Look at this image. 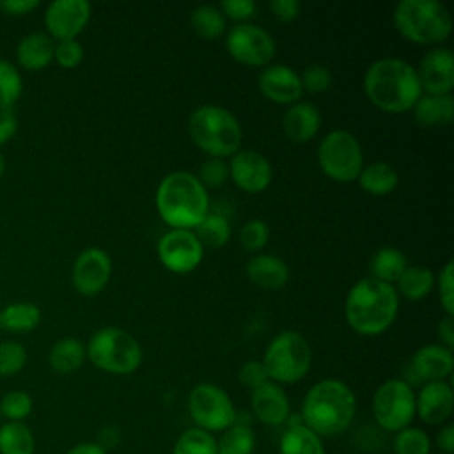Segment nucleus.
<instances>
[{"label": "nucleus", "mask_w": 454, "mask_h": 454, "mask_svg": "<svg viewBox=\"0 0 454 454\" xmlns=\"http://www.w3.org/2000/svg\"><path fill=\"white\" fill-rule=\"evenodd\" d=\"M454 262L447 261L445 266L440 270L436 284H438V296H440V305L445 310V316L454 314Z\"/></svg>", "instance_id": "45"}, {"label": "nucleus", "mask_w": 454, "mask_h": 454, "mask_svg": "<svg viewBox=\"0 0 454 454\" xmlns=\"http://www.w3.org/2000/svg\"><path fill=\"white\" fill-rule=\"evenodd\" d=\"M268 5L273 16L280 21H293L300 14V2L296 0H271Z\"/></svg>", "instance_id": "48"}, {"label": "nucleus", "mask_w": 454, "mask_h": 454, "mask_svg": "<svg viewBox=\"0 0 454 454\" xmlns=\"http://www.w3.org/2000/svg\"><path fill=\"white\" fill-rule=\"evenodd\" d=\"M85 356V346L80 339L62 337L50 348L48 364L57 374H71L82 367Z\"/></svg>", "instance_id": "26"}, {"label": "nucleus", "mask_w": 454, "mask_h": 454, "mask_svg": "<svg viewBox=\"0 0 454 454\" xmlns=\"http://www.w3.org/2000/svg\"><path fill=\"white\" fill-rule=\"evenodd\" d=\"M39 7V0H0V11L9 16H27Z\"/></svg>", "instance_id": "50"}, {"label": "nucleus", "mask_w": 454, "mask_h": 454, "mask_svg": "<svg viewBox=\"0 0 454 454\" xmlns=\"http://www.w3.org/2000/svg\"><path fill=\"white\" fill-rule=\"evenodd\" d=\"M229 55L245 66H268L277 51L275 39L261 25L241 21L227 30Z\"/></svg>", "instance_id": "12"}, {"label": "nucleus", "mask_w": 454, "mask_h": 454, "mask_svg": "<svg viewBox=\"0 0 454 454\" xmlns=\"http://www.w3.org/2000/svg\"><path fill=\"white\" fill-rule=\"evenodd\" d=\"M0 420H2V417H0Z\"/></svg>", "instance_id": "55"}, {"label": "nucleus", "mask_w": 454, "mask_h": 454, "mask_svg": "<svg viewBox=\"0 0 454 454\" xmlns=\"http://www.w3.org/2000/svg\"><path fill=\"white\" fill-rule=\"evenodd\" d=\"M204 255V247L192 229H170L158 241V257L161 264L174 273L195 270Z\"/></svg>", "instance_id": "13"}, {"label": "nucleus", "mask_w": 454, "mask_h": 454, "mask_svg": "<svg viewBox=\"0 0 454 454\" xmlns=\"http://www.w3.org/2000/svg\"><path fill=\"white\" fill-rule=\"evenodd\" d=\"M199 181L204 188H218L229 177V165L223 158H207L199 168Z\"/></svg>", "instance_id": "42"}, {"label": "nucleus", "mask_w": 454, "mask_h": 454, "mask_svg": "<svg viewBox=\"0 0 454 454\" xmlns=\"http://www.w3.org/2000/svg\"><path fill=\"white\" fill-rule=\"evenodd\" d=\"M395 454H429L431 440L420 427H404L395 433L394 438Z\"/></svg>", "instance_id": "39"}, {"label": "nucleus", "mask_w": 454, "mask_h": 454, "mask_svg": "<svg viewBox=\"0 0 454 454\" xmlns=\"http://www.w3.org/2000/svg\"><path fill=\"white\" fill-rule=\"evenodd\" d=\"M436 333H438V339L442 340V346L452 349V346H454V319H452V316H445L438 321Z\"/></svg>", "instance_id": "51"}, {"label": "nucleus", "mask_w": 454, "mask_h": 454, "mask_svg": "<svg viewBox=\"0 0 454 454\" xmlns=\"http://www.w3.org/2000/svg\"><path fill=\"white\" fill-rule=\"evenodd\" d=\"M66 454H106V449L98 442H82L73 445Z\"/></svg>", "instance_id": "53"}, {"label": "nucleus", "mask_w": 454, "mask_h": 454, "mask_svg": "<svg viewBox=\"0 0 454 454\" xmlns=\"http://www.w3.org/2000/svg\"><path fill=\"white\" fill-rule=\"evenodd\" d=\"M27 364V349L21 342L2 340L0 342V376L9 378L23 371Z\"/></svg>", "instance_id": "40"}, {"label": "nucleus", "mask_w": 454, "mask_h": 454, "mask_svg": "<svg viewBox=\"0 0 454 454\" xmlns=\"http://www.w3.org/2000/svg\"><path fill=\"white\" fill-rule=\"evenodd\" d=\"M18 131V117L14 110L0 108V147L5 145Z\"/></svg>", "instance_id": "49"}, {"label": "nucleus", "mask_w": 454, "mask_h": 454, "mask_svg": "<svg viewBox=\"0 0 454 454\" xmlns=\"http://www.w3.org/2000/svg\"><path fill=\"white\" fill-rule=\"evenodd\" d=\"M193 232L202 247L220 248L231 238V225L227 218L218 213H207L195 227Z\"/></svg>", "instance_id": "33"}, {"label": "nucleus", "mask_w": 454, "mask_h": 454, "mask_svg": "<svg viewBox=\"0 0 454 454\" xmlns=\"http://www.w3.org/2000/svg\"><path fill=\"white\" fill-rule=\"evenodd\" d=\"M364 92L367 99L388 114H401L422 96L417 67L399 57L374 60L364 74Z\"/></svg>", "instance_id": "1"}, {"label": "nucleus", "mask_w": 454, "mask_h": 454, "mask_svg": "<svg viewBox=\"0 0 454 454\" xmlns=\"http://www.w3.org/2000/svg\"><path fill=\"white\" fill-rule=\"evenodd\" d=\"M454 410V392L447 381H427L415 395V413L429 426L443 424Z\"/></svg>", "instance_id": "19"}, {"label": "nucleus", "mask_w": 454, "mask_h": 454, "mask_svg": "<svg viewBox=\"0 0 454 454\" xmlns=\"http://www.w3.org/2000/svg\"><path fill=\"white\" fill-rule=\"evenodd\" d=\"M399 309L397 291L392 284L364 277L353 284L346 296V321L360 335H378L395 319Z\"/></svg>", "instance_id": "3"}, {"label": "nucleus", "mask_w": 454, "mask_h": 454, "mask_svg": "<svg viewBox=\"0 0 454 454\" xmlns=\"http://www.w3.org/2000/svg\"><path fill=\"white\" fill-rule=\"evenodd\" d=\"M413 115L422 128L449 124L454 119V98L452 94H422L413 105Z\"/></svg>", "instance_id": "25"}, {"label": "nucleus", "mask_w": 454, "mask_h": 454, "mask_svg": "<svg viewBox=\"0 0 454 454\" xmlns=\"http://www.w3.org/2000/svg\"><path fill=\"white\" fill-rule=\"evenodd\" d=\"M5 167H7V161H5V156L0 153V177L4 176V172H5Z\"/></svg>", "instance_id": "54"}, {"label": "nucleus", "mask_w": 454, "mask_h": 454, "mask_svg": "<svg viewBox=\"0 0 454 454\" xmlns=\"http://www.w3.org/2000/svg\"><path fill=\"white\" fill-rule=\"evenodd\" d=\"M238 378L239 381L248 387V388H257L261 385H264L266 381H270L268 374H266V369L262 365L261 360H248L245 362L241 367H239V372H238Z\"/></svg>", "instance_id": "46"}, {"label": "nucleus", "mask_w": 454, "mask_h": 454, "mask_svg": "<svg viewBox=\"0 0 454 454\" xmlns=\"http://www.w3.org/2000/svg\"><path fill=\"white\" fill-rule=\"evenodd\" d=\"M90 12L87 0H53L44 11L46 34L53 41L76 39L89 23Z\"/></svg>", "instance_id": "14"}, {"label": "nucleus", "mask_w": 454, "mask_h": 454, "mask_svg": "<svg viewBox=\"0 0 454 454\" xmlns=\"http://www.w3.org/2000/svg\"><path fill=\"white\" fill-rule=\"evenodd\" d=\"M229 176L238 188L257 193L268 188L271 181V165L268 158L254 149H239L231 156Z\"/></svg>", "instance_id": "16"}, {"label": "nucleus", "mask_w": 454, "mask_h": 454, "mask_svg": "<svg viewBox=\"0 0 454 454\" xmlns=\"http://www.w3.org/2000/svg\"><path fill=\"white\" fill-rule=\"evenodd\" d=\"M55 41L46 32H30L18 41L16 60L25 71H39L53 60Z\"/></svg>", "instance_id": "23"}, {"label": "nucleus", "mask_w": 454, "mask_h": 454, "mask_svg": "<svg viewBox=\"0 0 454 454\" xmlns=\"http://www.w3.org/2000/svg\"><path fill=\"white\" fill-rule=\"evenodd\" d=\"M35 438L25 422L0 424V454H34Z\"/></svg>", "instance_id": "32"}, {"label": "nucleus", "mask_w": 454, "mask_h": 454, "mask_svg": "<svg viewBox=\"0 0 454 454\" xmlns=\"http://www.w3.org/2000/svg\"><path fill=\"white\" fill-rule=\"evenodd\" d=\"M268 236H270V229L266 225L264 220L261 218H254V220H248L241 231H239V241L241 245L247 248V250H261L266 241H268Z\"/></svg>", "instance_id": "43"}, {"label": "nucleus", "mask_w": 454, "mask_h": 454, "mask_svg": "<svg viewBox=\"0 0 454 454\" xmlns=\"http://www.w3.org/2000/svg\"><path fill=\"white\" fill-rule=\"evenodd\" d=\"M436 445L445 454H452L454 452V426L452 424H447L445 427L440 429V433L436 436Z\"/></svg>", "instance_id": "52"}, {"label": "nucleus", "mask_w": 454, "mask_h": 454, "mask_svg": "<svg viewBox=\"0 0 454 454\" xmlns=\"http://www.w3.org/2000/svg\"><path fill=\"white\" fill-rule=\"evenodd\" d=\"M255 436L247 424L234 422L227 427L220 440H216V454H252Z\"/></svg>", "instance_id": "35"}, {"label": "nucleus", "mask_w": 454, "mask_h": 454, "mask_svg": "<svg viewBox=\"0 0 454 454\" xmlns=\"http://www.w3.org/2000/svg\"><path fill=\"white\" fill-rule=\"evenodd\" d=\"M420 87L426 94H450L454 89V55L449 48L438 46L426 51L417 69Z\"/></svg>", "instance_id": "17"}, {"label": "nucleus", "mask_w": 454, "mask_h": 454, "mask_svg": "<svg viewBox=\"0 0 454 454\" xmlns=\"http://www.w3.org/2000/svg\"><path fill=\"white\" fill-rule=\"evenodd\" d=\"M156 209L172 229H193L209 213L207 190L195 174L174 170L156 188Z\"/></svg>", "instance_id": "4"}, {"label": "nucleus", "mask_w": 454, "mask_h": 454, "mask_svg": "<svg viewBox=\"0 0 454 454\" xmlns=\"http://www.w3.org/2000/svg\"><path fill=\"white\" fill-rule=\"evenodd\" d=\"M317 161L330 179L348 183L356 179L364 168V151L351 131L332 129L317 145Z\"/></svg>", "instance_id": "9"}, {"label": "nucleus", "mask_w": 454, "mask_h": 454, "mask_svg": "<svg viewBox=\"0 0 454 454\" xmlns=\"http://www.w3.org/2000/svg\"><path fill=\"white\" fill-rule=\"evenodd\" d=\"M356 413V397L340 380L326 378L309 388L301 403L303 426L317 436H335L349 427Z\"/></svg>", "instance_id": "2"}, {"label": "nucleus", "mask_w": 454, "mask_h": 454, "mask_svg": "<svg viewBox=\"0 0 454 454\" xmlns=\"http://www.w3.org/2000/svg\"><path fill=\"white\" fill-rule=\"evenodd\" d=\"M225 18L238 20L239 23L247 18H250L255 11V2L254 0H222L218 7Z\"/></svg>", "instance_id": "47"}, {"label": "nucleus", "mask_w": 454, "mask_h": 454, "mask_svg": "<svg viewBox=\"0 0 454 454\" xmlns=\"http://www.w3.org/2000/svg\"><path fill=\"white\" fill-rule=\"evenodd\" d=\"M190 135L197 147L211 158L232 156L239 151L243 131L236 115L218 105L195 108L188 121Z\"/></svg>", "instance_id": "5"}, {"label": "nucleus", "mask_w": 454, "mask_h": 454, "mask_svg": "<svg viewBox=\"0 0 454 454\" xmlns=\"http://www.w3.org/2000/svg\"><path fill=\"white\" fill-rule=\"evenodd\" d=\"M85 353L92 365L110 374H131L142 364V346L119 326H103L94 332Z\"/></svg>", "instance_id": "7"}, {"label": "nucleus", "mask_w": 454, "mask_h": 454, "mask_svg": "<svg viewBox=\"0 0 454 454\" xmlns=\"http://www.w3.org/2000/svg\"><path fill=\"white\" fill-rule=\"evenodd\" d=\"M278 450L280 454H325L321 436L303 424H293L286 429Z\"/></svg>", "instance_id": "30"}, {"label": "nucleus", "mask_w": 454, "mask_h": 454, "mask_svg": "<svg viewBox=\"0 0 454 454\" xmlns=\"http://www.w3.org/2000/svg\"><path fill=\"white\" fill-rule=\"evenodd\" d=\"M32 410V395L25 390H9L0 399V417L7 419V422H23Z\"/></svg>", "instance_id": "38"}, {"label": "nucleus", "mask_w": 454, "mask_h": 454, "mask_svg": "<svg viewBox=\"0 0 454 454\" xmlns=\"http://www.w3.org/2000/svg\"><path fill=\"white\" fill-rule=\"evenodd\" d=\"M395 284H397L395 291H399L401 296L411 301H419L426 294H429V291L433 289L434 275L427 266L413 264V266H406V270L401 273Z\"/></svg>", "instance_id": "31"}, {"label": "nucleus", "mask_w": 454, "mask_h": 454, "mask_svg": "<svg viewBox=\"0 0 454 454\" xmlns=\"http://www.w3.org/2000/svg\"><path fill=\"white\" fill-rule=\"evenodd\" d=\"M53 60H57V64L66 69L76 67L83 60V46L80 44L78 39L57 41L55 51H53Z\"/></svg>", "instance_id": "44"}, {"label": "nucleus", "mask_w": 454, "mask_h": 454, "mask_svg": "<svg viewBox=\"0 0 454 454\" xmlns=\"http://www.w3.org/2000/svg\"><path fill=\"white\" fill-rule=\"evenodd\" d=\"M372 417L376 424L397 433L410 426L415 417V392L404 380H387L372 397Z\"/></svg>", "instance_id": "10"}, {"label": "nucleus", "mask_w": 454, "mask_h": 454, "mask_svg": "<svg viewBox=\"0 0 454 454\" xmlns=\"http://www.w3.org/2000/svg\"><path fill=\"white\" fill-rule=\"evenodd\" d=\"M454 369L452 349L442 344H427L419 348L411 356V371L424 381H445Z\"/></svg>", "instance_id": "21"}, {"label": "nucleus", "mask_w": 454, "mask_h": 454, "mask_svg": "<svg viewBox=\"0 0 454 454\" xmlns=\"http://www.w3.org/2000/svg\"><path fill=\"white\" fill-rule=\"evenodd\" d=\"M21 92L23 78L20 69L12 62L0 59V108L12 110Z\"/></svg>", "instance_id": "37"}, {"label": "nucleus", "mask_w": 454, "mask_h": 454, "mask_svg": "<svg viewBox=\"0 0 454 454\" xmlns=\"http://www.w3.org/2000/svg\"><path fill=\"white\" fill-rule=\"evenodd\" d=\"M112 275L110 255L98 247L82 250L73 264L71 280L74 289L83 296H94L105 289Z\"/></svg>", "instance_id": "15"}, {"label": "nucleus", "mask_w": 454, "mask_h": 454, "mask_svg": "<svg viewBox=\"0 0 454 454\" xmlns=\"http://www.w3.org/2000/svg\"><path fill=\"white\" fill-rule=\"evenodd\" d=\"M261 362L270 380L294 383L309 372L312 365V349L301 333L286 330L270 340Z\"/></svg>", "instance_id": "8"}, {"label": "nucleus", "mask_w": 454, "mask_h": 454, "mask_svg": "<svg viewBox=\"0 0 454 454\" xmlns=\"http://www.w3.org/2000/svg\"><path fill=\"white\" fill-rule=\"evenodd\" d=\"M247 275L250 282L262 289H280L289 280V266L284 259L271 254L254 255L247 262Z\"/></svg>", "instance_id": "24"}, {"label": "nucleus", "mask_w": 454, "mask_h": 454, "mask_svg": "<svg viewBox=\"0 0 454 454\" xmlns=\"http://www.w3.org/2000/svg\"><path fill=\"white\" fill-rule=\"evenodd\" d=\"M259 89L270 101L280 105H293L303 94L300 73L286 64L264 66L259 74Z\"/></svg>", "instance_id": "18"}, {"label": "nucleus", "mask_w": 454, "mask_h": 454, "mask_svg": "<svg viewBox=\"0 0 454 454\" xmlns=\"http://www.w3.org/2000/svg\"><path fill=\"white\" fill-rule=\"evenodd\" d=\"M300 82L307 92H323L330 89L333 76L332 71L323 64H310L300 73Z\"/></svg>", "instance_id": "41"}, {"label": "nucleus", "mask_w": 454, "mask_h": 454, "mask_svg": "<svg viewBox=\"0 0 454 454\" xmlns=\"http://www.w3.org/2000/svg\"><path fill=\"white\" fill-rule=\"evenodd\" d=\"M401 35L417 44H436L452 32V16L438 0H401L392 14Z\"/></svg>", "instance_id": "6"}, {"label": "nucleus", "mask_w": 454, "mask_h": 454, "mask_svg": "<svg viewBox=\"0 0 454 454\" xmlns=\"http://www.w3.org/2000/svg\"><path fill=\"white\" fill-rule=\"evenodd\" d=\"M250 406L255 419L266 426H282L291 415V406L286 392L271 381L252 390Z\"/></svg>", "instance_id": "20"}, {"label": "nucleus", "mask_w": 454, "mask_h": 454, "mask_svg": "<svg viewBox=\"0 0 454 454\" xmlns=\"http://www.w3.org/2000/svg\"><path fill=\"white\" fill-rule=\"evenodd\" d=\"M192 28L204 39H215L225 32V16L215 5H199L190 12Z\"/></svg>", "instance_id": "34"}, {"label": "nucleus", "mask_w": 454, "mask_h": 454, "mask_svg": "<svg viewBox=\"0 0 454 454\" xmlns=\"http://www.w3.org/2000/svg\"><path fill=\"white\" fill-rule=\"evenodd\" d=\"M41 309L30 301H14L0 309V328L9 333H27L37 328Z\"/></svg>", "instance_id": "27"}, {"label": "nucleus", "mask_w": 454, "mask_h": 454, "mask_svg": "<svg viewBox=\"0 0 454 454\" xmlns=\"http://www.w3.org/2000/svg\"><path fill=\"white\" fill-rule=\"evenodd\" d=\"M358 183L362 190L372 195H387L390 193L399 181L397 170L387 161H372L365 165L358 174Z\"/></svg>", "instance_id": "29"}, {"label": "nucleus", "mask_w": 454, "mask_h": 454, "mask_svg": "<svg viewBox=\"0 0 454 454\" xmlns=\"http://www.w3.org/2000/svg\"><path fill=\"white\" fill-rule=\"evenodd\" d=\"M406 266H408L406 255L399 248L381 247L371 255L369 277L394 286V282H397V278L406 270Z\"/></svg>", "instance_id": "28"}, {"label": "nucleus", "mask_w": 454, "mask_h": 454, "mask_svg": "<svg viewBox=\"0 0 454 454\" xmlns=\"http://www.w3.org/2000/svg\"><path fill=\"white\" fill-rule=\"evenodd\" d=\"M321 126V114L316 105L309 101H296L289 105L282 117V128L289 140L305 144L316 137Z\"/></svg>", "instance_id": "22"}, {"label": "nucleus", "mask_w": 454, "mask_h": 454, "mask_svg": "<svg viewBox=\"0 0 454 454\" xmlns=\"http://www.w3.org/2000/svg\"><path fill=\"white\" fill-rule=\"evenodd\" d=\"M172 454H216V438L199 427L186 429L176 440Z\"/></svg>", "instance_id": "36"}, {"label": "nucleus", "mask_w": 454, "mask_h": 454, "mask_svg": "<svg viewBox=\"0 0 454 454\" xmlns=\"http://www.w3.org/2000/svg\"><path fill=\"white\" fill-rule=\"evenodd\" d=\"M188 410L199 429L213 434L236 422V408L229 394L213 383H199L188 395Z\"/></svg>", "instance_id": "11"}]
</instances>
